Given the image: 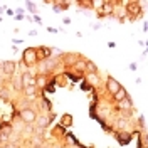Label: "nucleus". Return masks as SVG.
<instances>
[{
    "label": "nucleus",
    "mask_w": 148,
    "mask_h": 148,
    "mask_svg": "<svg viewBox=\"0 0 148 148\" xmlns=\"http://www.w3.org/2000/svg\"><path fill=\"white\" fill-rule=\"evenodd\" d=\"M20 120L24 125H36V120H37V113L30 108H24V110L18 113Z\"/></svg>",
    "instance_id": "f257e3e1"
},
{
    "label": "nucleus",
    "mask_w": 148,
    "mask_h": 148,
    "mask_svg": "<svg viewBox=\"0 0 148 148\" xmlns=\"http://www.w3.org/2000/svg\"><path fill=\"white\" fill-rule=\"evenodd\" d=\"M25 5H27V9L30 10V12H34V14H36V7H34V3H32V2H27Z\"/></svg>",
    "instance_id": "ddd939ff"
},
{
    "label": "nucleus",
    "mask_w": 148,
    "mask_h": 148,
    "mask_svg": "<svg viewBox=\"0 0 148 148\" xmlns=\"http://www.w3.org/2000/svg\"><path fill=\"white\" fill-rule=\"evenodd\" d=\"M136 67H138L136 62H131V64H130V71H136Z\"/></svg>",
    "instance_id": "4468645a"
},
{
    "label": "nucleus",
    "mask_w": 148,
    "mask_h": 148,
    "mask_svg": "<svg viewBox=\"0 0 148 148\" xmlns=\"http://www.w3.org/2000/svg\"><path fill=\"white\" fill-rule=\"evenodd\" d=\"M86 81L89 83V86H99V76H98V73H88Z\"/></svg>",
    "instance_id": "0eeeda50"
},
{
    "label": "nucleus",
    "mask_w": 148,
    "mask_h": 148,
    "mask_svg": "<svg viewBox=\"0 0 148 148\" xmlns=\"http://www.w3.org/2000/svg\"><path fill=\"white\" fill-rule=\"evenodd\" d=\"M2 84H3V79H2V76H0V86H2Z\"/></svg>",
    "instance_id": "dca6fc26"
},
{
    "label": "nucleus",
    "mask_w": 148,
    "mask_h": 148,
    "mask_svg": "<svg viewBox=\"0 0 148 148\" xmlns=\"http://www.w3.org/2000/svg\"><path fill=\"white\" fill-rule=\"evenodd\" d=\"M143 30H145V32H147V30H148V22H147V24H145V27H143Z\"/></svg>",
    "instance_id": "2eb2a0df"
},
{
    "label": "nucleus",
    "mask_w": 148,
    "mask_h": 148,
    "mask_svg": "<svg viewBox=\"0 0 148 148\" xmlns=\"http://www.w3.org/2000/svg\"><path fill=\"white\" fill-rule=\"evenodd\" d=\"M14 88L20 91V89H24V84H22V76H15L14 77Z\"/></svg>",
    "instance_id": "9b49d317"
},
{
    "label": "nucleus",
    "mask_w": 148,
    "mask_h": 148,
    "mask_svg": "<svg viewBox=\"0 0 148 148\" xmlns=\"http://www.w3.org/2000/svg\"><path fill=\"white\" fill-rule=\"evenodd\" d=\"M133 108V101H131V98H125L123 101H120V110H131Z\"/></svg>",
    "instance_id": "1a4fd4ad"
},
{
    "label": "nucleus",
    "mask_w": 148,
    "mask_h": 148,
    "mask_svg": "<svg viewBox=\"0 0 148 148\" xmlns=\"http://www.w3.org/2000/svg\"><path fill=\"white\" fill-rule=\"evenodd\" d=\"M2 73L7 74V76H14L15 74V69H17V64L14 62V61H5V62H2Z\"/></svg>",
    "instance_id": "7ed1b4c3"
},
{
    "label": "nucleus",
    "mask_w": 148,
    "mask_h": 148,
    "mask_svg": "<svg viewBox=\"0 0 148 148\" xmlns=\"http://www.w3.org/2000/svg\"><path fill=\"white\" fill-rule=\"evenodd\" d=\"M51 125V120H49V116H37V120H36V126L39 130H46L47 126Z\"/></svg>",
    "instance_id": "423d86ee"
},
{
    "label": "nucleus",
    "mask_w": 148,
    "mask_h": 148,
    "mask_svg": "<svg viewBox=\"0 0 148 148\" xmlns=\"http://www.w3.org/2000/svg\"><path fill=\"white\" fill-rule=\"evenodd\" d=\"M24 91H25V96H27L29 99H36L37 96V86H30V88H24Z\"/></svg>",
    "instance_id": "6e6552de"
},
{
    "label": "nucleus",
    "mask_w": 148,
    "mask_h": 148,
    "mask_svg": "<svg viewBox=\"0 0 148 148\" xmlns=\"http://www.w3.org/2000/svg\"><path fill=\"white\" fill-rule=\"evenodd\" d=\"M22 76V84H24V88H30V86H36V76L27 71V73L20 74Z\"/></svg>",
    "instance_id": "20e7f679"
},
{
    "label": "nucleus",
    "mask_w": 148,
    "mask_h": 148,
    "mask_svg": "<svg viewBox=\"0 0 148 148\" xmlns=\"http://www.w3.org/2000/svg\"><path fill=\"white\" fill-rule=\"evenodd\" d=\"M36 86H40V88L46 86V77H44V76H37L36 77Z\"/></svg>",
    "instance_id": "f8f14e48"
},
{
    "label": "nucleus",
    "mask_w": 148,
    "mask_h": 148,
    "mask_svg": "<svg viewBox=\"0 0 148 148\" xmlns=\"http://www.w3.org/2000/svg\"><path fill=\"white\" fill-rule=\"evenodd\" d=\"M125 98H128V94H126V89L121 86V89L116 92V94H114V99H116V101H123Z\"/></svg>",
    "instance_id": "9d476101"
},
{
    "label": "nucleus",
    "mask_w": 148,
    "mask_h": 148,
    "mask_svg": "<svg viewBox=\"0 0 148 148\" xmlns=\"http://www.w3.org/2000/svg\"><path fill=\"white\" fill-rule=\"evenodd\" d=\"M37 62V49H27L24 52V64L25 66H34Z\"/></svg>",
    "instance_id": "f03ea898"
},
{
    "label": "nucleus",
    "mask_w": 148,
    "mask_h": 148,
    "mask_svg": "<svg viewBox=\"0 0 148 148\" xmlns=\"http://www.w3.org/2000/svg\"><path fill=\"white\" fill-rule=\"evenodd\" d=\"M106 88H108V91H110L111 94L114 96V94H116V92L121 89V84L118 83L114 77H108V81H106Z\"/></svg>",
    "instance_id": "39448f33"
}]
</instances>
